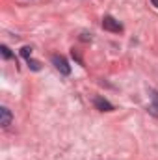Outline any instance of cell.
Listing matches in <instances>:
<instances>
[{
  "mask_svg": "<svg viewBox=\"0 0 158 160\" xmlns=\"http://www.w3.org/2000/svg\"><path fill=\"white\" fill-rule=\"evenodd\" d=\"M52 63L56 65V69L62 73V75H69L71 73V65L67 63V60L63 56H52Z\"/></svg>",
  "mask_w": 158,
  "mask_h": 160,
  "instance_id": "obj_1",
  "label": "cell"
},
{
  "mask_svg": "<svg viewBox=\"0 0 158 160\" xmlns=\"http://www.w3.org/2000/svg\"><path fill=\"white\" fill-rule=\"evenodd\" d=\"M102 28H104V30H108V32H121V30H123L121 22L116 21L114 17H110V15L102 19Z\"/></svg>",
  "mask_w": 158,
  "mask_h": 160,
  "instance_id": "obj_2",
  "label": "cell"
},
{
  "mask_svg": "<svg viewBox=\"0 0 158 160\" xmlns=\"http://www.w3.org/2000/svg\"><path fill=\"white\" fill-rule=\"evenodd\" d=\"M95 106H97L101 112H112V110H114V106H112L106 99H102V97H97V99H95Z\"/></svg>",
  "mask_w": 158,
  "mask_h": 160,
  "instance_id": "obj_3",
  "label": "cell"
},
{
  "mask_svg": "<svg viewBox=\"0 0 158 160\" xmlns=\"http://www.w3.org/2000/svg\"><path fill=\"white\" fill-rule=\"evenodd\" d=\"M9 123H11V112H9L6 106H2V108H0V125H2V127H7Z\"/></svg>",
  "mask_w": 158,
  "mask_h": 160,
  "instance_id": "obj_4",
  "label": "cell"
},
{
  "mask_svg": "<svg viewBox=\"0 0 158 160\" xmlns=\"http://www.w3.org/2000/svg\"><path fill=\"white\" fill-rule=\"evenodd\" d=\"M21 54H22V58L30 60V56H32V48H30V47H24V48L21 50Z\"/></svg>",
  "mask_w": 158,
  "mask_h": 160,
  "instance_id": "obj_5",
  "label": "cell"
},
{
  "mask_svg": "<svg viewBox=\"0 0 158 160\" xmlns=\"http://www.w3.org/2000/svg\"><path fill=\"white\" fill-rule=\"evenodd\" d=\"M0 50H2V56H4L6 60H7V58H11V52H9V48H7L6 45H2V48H0Z\"/></svg>",
  "mask_w": 158,
  "mask_h": 160,
  "instance_id": "obj_6",
  "label": "cell"
},
{
  "mask_svg": "<svg viewBox=\"0 0 158 160\" xmlns=\"http://www.w3.org/2000/svg\"><path fill=\"white\" fill-rule=\"evenodd\" d=\"M28 65H30L34 71H39V63H37V62H34V60H28Z\"/></svg>",
  "mask_w": 158,
  "mask_h": 160,
  "instance_id": "obj_7",
  "label": "cell"
},
{
  "mask_svg": "<svg viewBox=\"0 0 158 160\" xmlns=\"http://www.w3.org/2000/svg\"><path fill=\"white\" fill-rule=\"evenodd\" d=\"M153 101H155V106H158V93L156 91L153 93Z\"/></svg>",
  "mask_w": 158,
  "mask_h": 160,
  "instance_id": "obj_8",
  "label": "cell"
},
{
  "mask_svg": "<svg viewBox=\"0 0 158 160\" xmlns=\"http://www.w3.org/2000/svg\"><path fill=\"white\" fill-rule=\"evenodd\" d=\"M153 4H155V6L158 8V0H153Z\"/></svg>",
  "mask_w": 158,
  "mask_h": 160,
  "instance_id": "obj_9",
  "label": "cell"
}]
</instances>
